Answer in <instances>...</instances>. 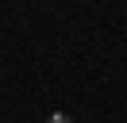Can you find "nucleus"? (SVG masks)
<instances>
[{"mask_svg":"<svg viewBox=\"0 0 127 123\" xmlns=\"http://www.w3.org/2000/svg\"><path fill=\"white\" fill-rule=\"evenodd\" d=\"M50 123H73V119H69V115H62V112H58V115H50Z\"/></svg>","mask_w":127,"mask_h":123,"instance_id":"obj_1","label":"nucleus"}]
</instances>
